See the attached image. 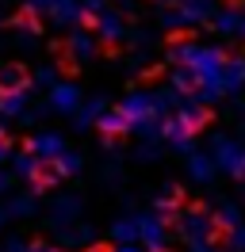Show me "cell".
<instances>
[{
	"instance_id": "1",
	"label": "cell",
	"mask_w": 245,
	"mask_h": 252,
	"mask_svg": "<svg viewBox=\"0 0 245 252\" xmlns=\"http://www.w3.org/2000/svg\"><path fill=\"white\" fill-rule=\"evenodd\" d=\"M31 88V69L19 62H8L0 65V99H15Z\"/></svg>"
},
{
	"instance_id": "2",
	"label": "cell",
	"mask_w": 245,
	"mask_h": 252,
	"mask_svg": "<svg viewBox=\"0 0 245 252\" xmlns=\"http://www.w3.org/2000/svg\"><path fill=\"white\" fill-rule=\"evenodd\" d=\"M61 180H65V164L58 157H39L31 164V188L35 191H50V188H58Z\"/></svg>"
},
{
	"instance_id": "3",
	"label": "cell",
	"mask_w": 245,
	"mask_h": 252,
	"mask_svg": "<svg viewBox=\"0 0 245 252\" xmlns=\"http://www.w3.org/2000/svg\"><path fill=\"white\" fill-rule=\"evenodd\" d=\"M230 245H234V225L222 218H211V225H207V249L211 252H226Z\"/></svg>"
},
{
	"instance_id": "4",
	"label": "cell",
	"mask_w": 245,
	"mask_h": 252,
	"mask_svg": "<svg viewBox=\"0 0 245 252\" xmlns=\"http://www.w3.org/2000/svg\"><path fill=\"white\" fill-rule=\"evenodd\" d=\"M211 123H214V107H196V111H188V115L180 119V126H184V134H188V138L203 134Z\"/></svg>"
},
{
	"instance_id": "5",
	"label": "cell",
	"mask_w": 245,
	"mask_h": 252,
	"mask_svg": "<svg viewBox=\"0 0 245 252\" xmlns=\"http://www.w3.org/2000/svg\"><path fill=\"white\" fill-rule=\"evenodd\" d=\"M54 62H58V73H65V77H77L81 73V62H77L73 54V42H54Z\"/></svg>"
},
{
	"instance_id": "6",
	"label": "cell",
	"mask_w": 245,
	"mask_h": 252,
	"mask_svg": "<svg viewBox=\"0 0 245 252\" xmlns=\"http://www.w3.org/2000/svg\"><path fill=\"white\" fill-rule=\"evenodd\" d=\"M126 130H130V123H126L122 107L115 111V119H104V123H100V134H104L107 142H122V138H126Z\"/></svg>"
},
{
	"instance_id": "7",
	"label": "cell",
	"mask_w": 245,
	"mask_h": 252,
	"mask_svg": "<svg viewBox=\"0 0 245 252\" xmlns=\"http://www.w3.org/2000/svg\"><path fill=\"white\" fill-rule=\"evenodd\" d=\"M12 27H23V31L42 34V19H39V12H35V8H19V12L12 16Z\"/></svg>"
},
{
	"instance_id": "8",
	"label": "cell",
	"mask_w": 245,
	"mask_h": 252,
	"mask_svg": "<svg viewBox=\"0 0 245 252\" xmlns=\"http://www.w3.org/2000/svg\"><path fill=\"white\" fill-rule=\"evenodd\" d=\"M192 38H196V31H192V27H184V31H168V46H184V42H192Z\"/></svg>"
},
{
	"instance_id": "9",
	"label": "cell",
	"mask_w": 245,
	"mask_h": 252,
	"mask_svg": "<svg viewBox=\"0 0 245 252\" xmlns=\"http://www.w3.org/2000/svg\"><path fill=\"white\" fill-rule=\"evenodd\" d=\"M161 77H165V65H150V69L138 77V84H153V80H161Z\"/></svg>"
},
{
	"instance_id": "10",
	"label": "cell",
	"mask_w": 245,
	"mask_h": 252,
	"mask_svg": "<svg viewBox=\"0 0 245 252\" xmlns=\"http://www.w3.org/2000/svg\"><path fill=\"white\" fill-rule=\"evenodd\" d=\"M81 27H84V31H100V19L92 16V12H84V16H81Z\"/></svg>"
},
{
	"instance_id": "11",
	"label": "cell",
	"mask_w": 245,
	"mask_h": 252,
	"mask_svg": "<svg viewBox=\"0 0 245 252\" xmlns=\"http://www.w3.org/2000/svg\"><path fill=\"white\" fill-rule=\"evenodd\" d=\"M84 252H115V245H111V241H96V245H88Z\"/></svg>"
},
{
	"instance_id": "12",
	"label": "cell",
	"mask_w": 245,
	"mask_h": 252,
	"mask_svg": "<svg viewBox=\"0 0 245 252\" xmlns=\"http://www.w3.org/2000/svg\"><path fill=\"white\" fill-rule=\"evenodd\" d=\"M161 4H168V8H176V4H180V0H161Z\"/></svg>"
},
{
	"instance_id": "13",
	"label": "cell",
	"mask_w": 245,
	"mask_h": 252,
	"mask_svg": "<svg viewBox=\"0 0 245 252\" xmlns=\"http://www.w3.org/2000/svg\"><path fill=\"white\" fill-rule=\"evenodd\" d=\"M153 252H168V249H153Z\"/></svg>"
}]
</instances>
